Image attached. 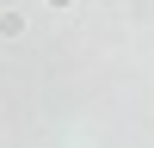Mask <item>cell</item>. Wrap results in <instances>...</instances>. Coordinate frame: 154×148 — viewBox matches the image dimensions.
<instances>
[{
    "mask_svg": "<svg viewBox=\"0 0 154 148\" xmlns=\"http://www.w3.org/2000/svg\"><path fill=\"white\" fill-rule=\"evenodd\" d=\"M0 37H6V43H19V37H25V12H19V6L0 12Z\"/></svg>",
    "mask_w": 154,
    "mask_h": 148,
    "instance_id": "1",
    "label": "cell"
},
{
    "mask_svg": "<svg viewBox=\"0 0 154 148\" xmlns=\"http://www.w3.org/2000/svg\"><path fill=\"white\" fill-rule=\"evenodd\" d=\"M49 6H56V12H68V6H74V0H49Z\"/></svg>",
    "mask_w": 154,
    "mask_h": 148,
    "instance_id": "2",
    "label": "cell"
}]
</instances>
